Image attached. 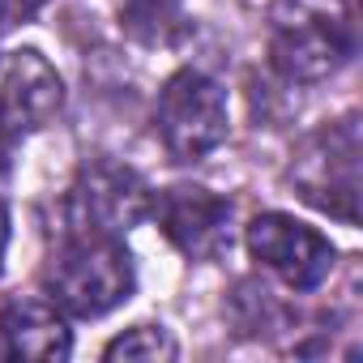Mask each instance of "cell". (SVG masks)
Wrapping results in <instances>:
<instances>
[{"instance_id":"9","label":"cell","mask_w":363,"mask_h":363,"mask_svg":"<svg viewBox=\"0 0 363 363\" xmlns=\"http://www.w3.org/2000/svg\"><path fill=\"white\" fill-rule=\"evenodd\" d=\"M73 354V333L52 299H9L0 308V359L60 363Z\"/></svg>"},{"instance_id":"3","label":"cell","mask_w":363,"mask_h":363,"mask_svg":"<svg viewBox=\"0 0 363 363\" xmlns=\"http://www.w3.org/2000/svg\"><path fill=\"white\" fill-rule=\"evenodd\" d=\"M359 120L342 116L337 124H325L308 133L286 167V179L295 184L299 201L312 210L354 227L359 223Z\"/></svg>"},{"instance_id":"13","label":"cell","mask_w":363,"mask_h":363,"mask_svg":"<svg viewBox=\"0 0 363 363\" xmlns=\"http://www.w3.org/2000/svg\"><path fill=\"white\" fill-rule=\"evenodd\" d=\"M9 162H13V137H9L5 128H0V175L9 171Z\"/></svg>"},{"instance_id":"6","label":"cell","mask_w":363,"mask_h":363,"mask_svg":"<svg viewBox=\"0 0 363 363\" xmlns=\"http://www.w3.org/2000/svg\"><path fill=\"white\" fill-rule=\"evenodd\" d=\"M248 252L291 291H316L333 274V257H337L316 227L278 210L257 214L248 223Z\"/></svg>"},{"instance_id":"2","label":"cell","mask_w":363,"mask_h":363,"mask_svg":"<svg viewBox=\"0 0 363 363\" xmlns=\"http://www.w3.org/2000/svg\"><path fill=\"white\" fill-rule=\"evenodd\" d=\"M137 286L133 257L124 240L103 235H65L60 248L43 261V291L48 299L77 320H99L128 303Z\"/></svg>"},{"instance_id":"12","label":"cell","mask_w":363,"mask_h":363,"mask_svg":"<svg viewBox=\"0 0 363 363\" xmlns=\"http://www.w3.org/2000/svg\"><path fill=\"white\" fill-rule=\"evenodd\" d=\"M43 5H48V0H0V35L22 26V22H30Z\"/></svg>"},{"instance_id":"11","label":"cell","mask_w":363,"mask_h":363,"mask_svg":"<svg viewBox=\"0 0 363 363\" xmlns=\"http://www.w3.org/2000/svg\"><path fill=\"white\" fill-rule=\"evenodd\" d=\"M103 359H141V363H158V359H175V337L162 325H137L128 333H120L116 342H107Z\"/></svg>"},{"instance_id":"10","label":"cell","mask_w":363,"mask_h":363,"mask_svg":"<svg viewBox=\"0 0 363 363\" xmlns=\"http://www.w3.org/2000/svg\"><path fill=\"white\" fill-rule=\"evenodd\" d=\"M120 30L141 48H175L189 39L193 22H189L184 0H124Z\"/></svg>"},{"instance_id":"5","label":"cell","mask_w":363,"mask_h":363,"mask_svg":"<svg viewBox=\"0 0 363 363\" xmlns=\"http://www.w3.org/2000/svg\"><path fill=\"white\" fill-rule=\"evenodd\" d=\"M227 90L210 73L179 69L167 77L154 107V133L175 162H197L214 154L227 141Z\"/></svg>"},{"instance_id":"7","label":"cell","mask_w":363,"mask_h":363,"mask_svg":"<svg viewBox=\"0 0 363 363\" xmlns=\"http://www.w3.org/2000/svg\"><path fill=\"white\" fill-rule=\"evenodd\" d=\"M150 214L189 261H218L231 248V201L201 184H171L150 197Z\"/></svg>"},{"instance_id":"8","label":"cell","mask_w":363,"mask_h":363,"mask_svg":"<svg viewBox=\"0 0 363 363\" xmlns=\"http://www.w3.org/2000/svg\"><path fill=\"white\" fill-rule=\"evenodd\" d=\"M65 107V82L35 48L0 56V128L9 137L39 133Z\"/></svg>"},{"instance_id":"1","label":"cell","mask_w":363,"mask_h":363,"mask_svg":"<svg viewBox=\"0 0 363 363\" xmlns=\"http://www.w3.org/2000/svg\"><path fill=\"white\" fill-rule=\"evenodd\" d=\"M354 48V0H274L269 5V65L286 82H325L350 65Z\"/></svg>"},{"instance_id":"14","label":"cell","mask_w":363,"mask_h":363,"mask_svg":"<svg viewBox=\"0 0 363 363\" xmlns=\"http://www.w3.org/2000/svg\"><path fill=\"white\" fill-rule=\"evenodd\" d=\"M5 252H9V210L0 201V265H5Z\"/></svg>"},{"instance_id":"4","label":"cell","mask_w":363,"mask_h":363,"mask_svg":"<svg viewBox=\"0 0 363 363\" xmlns=\"http://www.w3.org/2000/svg\"><path fill=\"white\" fill-rule=\"evenodd\" d=\"M65 235L124 240L150 214V184L124 162L90 158L65 193Z\"/></svg>"}]
</instances>
